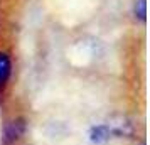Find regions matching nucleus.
<instances>
[{
    "mask_svg": "<svg viewBox=\"0 0 150 145\" xmlns=\"http://www.w3.org/2000/svg\"><path fill=\"white\" fill-rule=\"evenodd\" d=\"M106 125H108V128H110L111 138H130L132 135H133V132H135L133 123L125 117L111 118Z\"/></svg>",
    "mask_w": 150,
    "mask_h": 145,
    "instance_id": "f257e3e1",
    "label": "nucleus"
},
{
    "mask_svg": "<svg viewBox=\"0 0 150 145\" xmlns=\"http://www.w3.org/2000/svg\"><path fill=\"white\" fill-rule=\"evenodd\" d=\"M135 15L140 21H145V15H147V2L145 0H138L135 4Z\"/></svg>",
    "mask_w": 150,
    "mask_h": 145,
    "instance_id": "39448f33",
    "label": "nucleus"
},
{
    "mask_svg": "<svg viewBox=\"0 0 150 145\" xmlns=\"http://www.w3.org/2000/svg\"><path fill=\"white\" fill-rule=\"evenodd\" d=\"M89 140L93 144H105L111 138V133H110V128L106 123H96L89 128Z\"/></svg>",
    "mask_w": 150,
    "mask_h": 145,
    "instance_id": "7ed1b4c3",
    "label": "nucleus"
},
{
    "mask_svg": "<svg viewBox=\"0 0 150 145\" xmlns=\"http://www.w3.org/2000/svg\"><path fill=\"white\" fill-rule=\"evenodd\" d=\"M12 76V59L7 52L0 51V88H4Z\"/></svg>",
    "mask_w": 150,
    "mask_h": 145,
    "instance_id": "20e7f679",
    "label": "nucleus"
},
{
    "mask_svg": "<svg viewBox=\"0 0 150 145\" xmlns=\"http://www.w3.org/2000/svg\"><path fill=\"white\" fill-rule=\"evenodd\" d=\"M25 128H27V125H25V120H22V118H15L12 122H8L4 128L5 144H14L19 138H22L24 133H25Z\"/></svg>",
    "mask_w": 150,
    "mask_h": 145,
    "instance_id": "f03ea898",
    "label": "nucleus"
}]
</instances>
